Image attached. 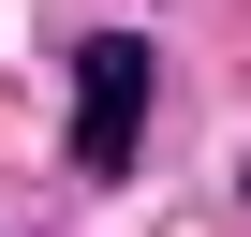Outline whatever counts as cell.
<instances>
[{"label":"cell","instance_id":"1","mask_svg":"<svg viewBox=\"0 0 251 237\" xmlns=\"http://www.w3.org/2000/svg\"><path fill=\"white\" fill-rule=\"evenodd\" d=\"M133 148H148V45H133V30H89V45H74V163L118 178Z\"/></svg>","mask_w":251,"mask_h":237}]
</instances>
